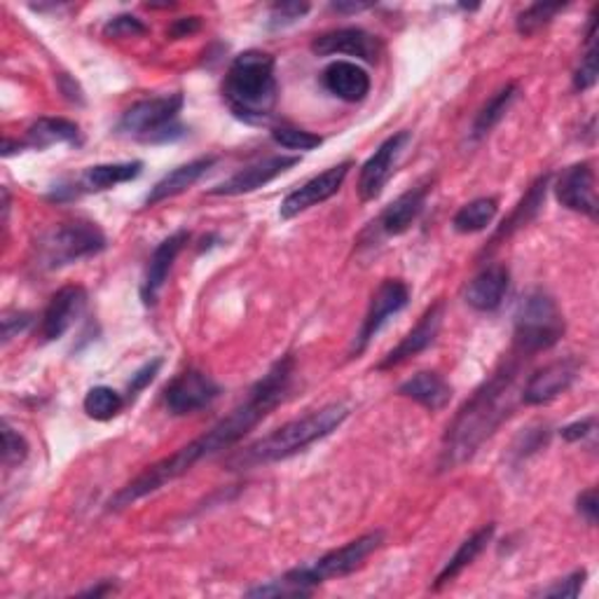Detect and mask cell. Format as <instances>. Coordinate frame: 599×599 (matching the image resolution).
Wrapping results in <instances>:
<instances>
[{
  "instance_id": "34",
  "label": "cell",
  "mask_w": 599,
  "mask_h": 599,
  "mask_svg": "<svg viewBox=\"0 0 599 599\" xmlns=\"http://www.w3.org/2000/svg\"><path fill=\"white\" fill-rule=\"evenodd\" d=\"M272 140L286 150H314L323 144V136L297 127H277L272 130Z\"/></svg>"
},
{
  "instance_id": "22",
  "label": "cell",
  "mask_w": 599,
  "mask_h": 599,
  "mask_svg": "<svg viewBox=\"0 0 599 599\" xmlns=\"http://www.w3.org/2000/svg\"><path fill=\"white\" fill-rule=\"evenodd\" d=\"M321 85L340 101L358 103L370 94V75L352 61H333L321 73Z\"/></svg>"
},
{
  "instance_id": "10",
  "label": "cell",
  "mask_w": 599,
  "mask_h": 599,
  "mask_svg": "<svg viewBox=\"0 0 599 599\" xmlns=\"http://www.w3.org/2000/svg\"><path fill=\"white\" fill-rule=\"evenodd\" d=\"M220 396V387L201 370H185L173 377L164 389V403L173 417L193 415L197 409L209 407Z\"/></svg>"
},
{
  "instance_id": "38",
  "label": "cell",
  "mask_w": 599,
  "mask_h": 599,
  "mask_svg": "<svg viewBox=\"0 0 599 599\" xmlns=\"http://www.w3.org/2000/svg\"><path fill=\"white\" fill-rule=\"evenodd\" d=\"M588 580V572L580 570V572H574L572 576H566L562 580H558L555 586H550L546 590H541V597H562V599H574L580 595L583 586H586Z\"/></svg>"
},
{
  "instance_id": "29",
  "label": "cell",
  "mask_w": 599,
  "mask_h": 599,
  "mask_svg": "<svg viewBox=\"0 0 599 599\" xmlns=\"http://www.w3.org/2000/svg\"><path fill=\"white\" fill-rule=\"evenodd\" d=\"M517 97H519L517 83H509V85H503L499 91H494L492 99L478 110L476 120H473L470 138L482 140L487 134H490L497 127V124L509 115V110H511V106L515 103Z\"/></svg>"
},
{
  "instance_id": "28",
  "label": "cell",
  "mask_w": 599,
  "mask_h": 599,
  "mask_svg": "<svg viewBox=\"0 0 599 599\" xmlns=\"http://www.w3.org/2000/svg\"><path fill=\"white\" fill-rule=\"evenodd\" d=\"M548 185H550V173H543V176L536 179L531 185L527 195L519 199V204L515 207V211L503 220L501 228L494 232L492 236V246L503 240V236H511L513 232H517L519 228H525L527 223H531V220L539 216L543 201H546V193H548Z\"/></svg>"
},
{
  "instance_id": "40",
  "label": "cell",
  "mask_w": 599,
  "mask_h": 599,
  "mask_svg": "<svg viewBox=\"0 0 599 599\" xmlns=\"http://www.w3.org/2000/svg\"><path fill=\"white\" fill-rule=\"evenodd\" d=\"M30 314L28 311H5L3 314V342L8 344L14 335L24 333V330L30 326Z\"/></svg>"
},
{
  "instance_id": "36",
  "label": "cell",
  "mask_w": 599,
  "mask_h": 599,
  "mask_svg": "<svg viewBox=\"0 0 599 599\" xmlns=\"http://www.w3.org/2000/svg\"><path fill=\"white\" fill-rule=\"evenodd\" d=\"M103 34L108 38H136L146 36L148 26L138 17H134V14H118V17H113L103 26Z\"/></svg>"
},
{
  "instance_id": "13",
  "label": "cell",
  "mask_w": 599,
  "mask_h": 599,
  "mask_svg": "<svg viewBox=\"0 0 599 599\" xmlns=\"http://www.w3.org/2000/svg\"><path fill=\"white\" fill-rule=\"evenodd\" d=\"M311 52L317 57H356L366 64H377L380 61L384 45L382 40L368 34L364 28H335L328 30V34H321L311 40Z\"/></svg>"
},
{
  "instance_id": "8",
  "label": "cell",
  "mask_w": 599,
  "mask_h": 599,
  "mask_svg": "<svg viewBox=\"0 0 599 599\" xmlns=\"http://www.w3.org/2000/svg\"><path fill=\"white\" fill-rule=\"evenodd\" d=\"M183 94H167L134 103L118 122V132L124 136H136L144 144H167L185 134L179 124V113L183 110Z\"/></svg>"
},
{
  "instance_id": "35",
  "label": "cell",
  "mask_w": 599,
  "mask_h": 599,
  "mask_svg": "<svg viewBox=\"0 0 599 599\" xmlns=\"http://www.w3.org/2000/svg\"><path fill=\"white\" fill-rule=\"evenodd\" d=\"M28 456V443L22 433L14 431L10 424H3V462L8 468L20 466Z\"/></svg>"
},
{
  "instance_id": "41",
  "label": "cell",
  "mask_w": 599,
  "mask_h": 599,
  "mask_svg": "<svg viewBox=\"0 0 599 599\" xmlns=\"http://www.w3.org/2000/svg\"><path fill=\"white\" fill-rule=\"evenodd\" d=\"M576 506H578V513H580L583 517H586V523H588V525H597L599 506H597V490H595V487H590V490H586V492H580V494H578Z\"/></svg>"
},
{
  "instance_id": "5",
  "label": "cell",
  "mask_w": 599,
  "mask_h": 599,
  "mask_svg": "<svg viewBox=\"0 0 599 599\" xmlns=\"http://www.w3.org/2000/svg\"><path fill=\"white\" fill-rule=\"evenodd\" d=\"M384 543L382 531H370L358 536V539L344 543L338 550H330L323 558H319L314 564L297 566L283 574L281 578H274L265 586L246 590V597H309L317 590L321 583L330 578H344L354 574L364 566V562L375 553L377 548Z\"/></svg>"
},
{
  "instance_id": "17",
  "label": "cell",
  "mask_w": 599,
  "mask_h": 599,
  "mask_svg": "<svg viewBox=\"0 0 599 599\" xmlns=\"http://www.w3.org/2000/svg\"><path fill=\"white\" fill-rule=\"evenodd\" d=\"M187 242H191V232L179 230L169 234L167 240L162 244H157V248L152 250L144 281H140V300H144L146 307L157 305V300H160V293L169 279L171 267L176 262L179 254L185 248Z\"/></svg>"
},
{
  "instance_id": "19",
  "label": "cell",
  "mask_w": 599,
  "mask_h": 599,
  "mask_svg": "<svg viewBox=\"0 0 599 599\" xmlns=\"http://www.w3.org/2000/svg\"><path fill=\"white\" fill-rule=\"evenodd\" d=\"M87 307V291L83 286H64L54 293V297L47 305L42 314L40 333L45 342H52L64 338L71 326L83 317Z\"/></svg>"
},
{
  "instance_id": "24",
  "label": "cell",
  "mask_w": 599,
  "mask_h": 599,
  "mask_svg": "<svg viewBox=\"0 0 599 599\" xmlns=\"http://www.w3.org/2000/svg\"><path fill=\"white\" fill-rule=\"evenodd\" d=\"M399 393L409 401L419 403L421 407L431 409V413L443 409L452 401V387L438 372H429V370L409 377L407 382L399 387Z\"/></svg>"
},
{
  "instance_id": "25",
  "label": "cell",
  "mask_w": 599,
  "mask_h": 599,
  "mask_svg": "<svg viewBox=\"0 0 599 599\" xmlns=\"http://www.w3.org/2000/svg\"><path fill=\"white\" fill-rule=\"evenodd\" d=\"M83 134L75 122L66 118H40L38 122L30 124L26 138L22 140V148L45 150L57 144H81Z\"/></svg>"
},
{
  "instance_id": "31",
  "label": "cell",
  "mask_w": 599,
  "mask_h": 599,
  "mask_svg": "<svg viewBox=\"0 0 599 599\" xmlns=\"http://www.w3.org/2000/svg\"><path fill=\"white\" fill-rule=\"evenodd\" d=\"M83 407H85L87 417L97 419V421H108V419H113L122 413L124 399L120 396L115 389H110V387H94V389L87 391Z\"/></svg>"
},
{
  "instance_id": "30",
  "label": "cell",
  "mask_w": 599,
  "mask_h": 599,
  "mask_svg": "<svg viewBox=\"0 0 599 599\" xmlns=\"http://www.w3.org/2000/svg\"><path fill=\"white\" fill-rule=\"evenodd\" d=\"M499 213V201L494 197H480L468 201L466 207L454 213L452 228L460 234H476L482 232L487 225H492V220Z\"/></svg>"
},
{
  "instance_id": "45",
  "label": "cell",
  "mask_w": 599,
  "mask_h": 599,
  "mask_svg": "<svg viewBox=\"0 0 599 599\" xmlns=\"http://www.w3.org/2000/svg\"><path fill=\"white\" fill-rule=\"evenodd\" d=\"M330 8H333V10L340 12V14H356V12L370 10L372 5H370V3H333Z\"/></svg>"
},
{
  "instance_id": "15",
  "label": "cell",
  "mask_w": 599,
  "mask_h": 599,
  "mask_svg": "<svg viewBox=\"0 0 599 599\" xmlns=\"http://www.w3.org/2000/svg\"><path fill=\"white\" fill-rule=\"evenodd\" d=\"M580 372V360L570 356V358H560L553 360V364L543 366L541 370H536L525 389H523V403L525 405H546L560 399L564 391H570V387L576 382V377Z\"/></svg>"
},
{
  "instance_id": "9",
  "label": "cell",
  "mask_w": 599,
  "mask_h": 599,
  "mask_svg": "<svg viewBox=\"0 0 599 599\" xmlns=\"http://www.w3.org/2000/svg\"><path fill=\"white\" fill-rule=\"evenodd\" d=\"M409 140H413V134L409 132H399L389 136L384 144L375 150L370 160L360 167L358 185H356L360 201H375L384 193V187L393 176V171H396V164L403 157L405 148L409 146Z\"/></svg>"
},
{
  "instance_id": "21",
  "label": "cell",
  "mask_w": 599,
  "mask_h": 599,
  "mask_svg": "<svg viewBox=\"0 0 599 599\" xmlns=\"http://www.w3.org/2000/svg\"><path fill=\"white\" fill-rule=\"evenodd\" d=\"M431 193V183H419L409 187L399 199H393L389 207L377 218V230L387 236H399L413 228L415 220L421 216L424 207H427V197Z\"/></svg>"
},
{
  "instance_id": "12",
  "label": "cell",
  "mask_w": 599,
  "mask_h": 599,
  "mask_svg": "<svg viewBox=\"0 0 599 599\" xmlns=\"http://www.w3.org/2000/svg\"><path fill=\"white\" fill-rule=\"evenodd\" d=\"M352 167H354L352 160L340 162L335 167L326 169L323 173H319V176H314L305 185H300L297 191H293L291 195H286V199L281 201L279 216L283 220H291V218H295L300 213L309 211L311 207H319V204L328 201L330 197H335L340 193L342 183L346 181V176H350Z\"/></svg>"
},
{
  "instance_id": "43",
  "label": "cell",
  "mask_w": 599,
  "mask_h": 599,
  "mask_svg": "<svg viewBox=\"0 0 599 599\" xmlns=\"http://www.w3.org/2000/svg\"><path fill=\"white\" fill-rule=\"evenodd\" d=\"M592 431H595V417H588V419L570 424V427H564L560 436L566 440V443H578V440L588 438Z\"/></svg>"
},
{
  "instance_id": "39",
  "label": "cell",
  "mask_w": 599,
  "mask_h": 599,
  "mask_svg": "<svg viewBox=\"0 0 599 599\" xmlns=\"http://www.w3.org/2000/svg\"><path fill=\"white\" fill-rule=\"evenodd\" d=\"M160 368H162V358H155V360H150V364H146L144 368H138L132 375V380H130V389H127L130 391V399H136L138 393L144 391L155 380L157 372H160Z\"/></svg>"
},
{
  "instance_id": "32",
  "label": "cell",
  "mask_w": 599,
  "mask_h": 599,
  "mask_svg": "<svg viewBox=\"0 0 599 599\" xmlns=\"http://www.w3.org/2000/svg\"><path fill=\"white\" fill-rule=\"evenodd\" d=\"M566 8V3H534L527 10L517 14L515 28L523 38H531L543 30L550 22H553L558 14Z\"/></svg>"
},
{
  "instance_id": "20",
  "label": "cell",
  "mask_w": 599,
  "mask_h": 599,
  "mask_svg": "<svg viewBox=\"0 0 599 599\" xmlns=\"http://www.w3.org/2000/svg\"><path fill=\"white\" fill-rule=\"evenodd\" d=\"M511 286V272L506 265H487L482 272H478L468 281L464 291L466 305L476 311H494L501 307L503 297H506Z\"/></svg>"
},
{
  "instance_id": "6",
  "label": "cell",
  "mask_w": 599,
  "mask_h": 599,
  "mask_svg": "<svg viewBox=\"0 0 599 599\" xmlns=\"http://www.w3.org/2000/svg\"><path fill=\"white\" fill-rule=\"evenodd\" d=\"M566 330L562 311L553 295L541 289H531L519 297L515 309L513 346L517 354L531 358L534 354L555 346Z\"/></svg>"
},
{
  "instance_id": "11",
  "label": "cell",
  "mask_w": 599,
  "mask_h": 599,
  "mask_svg": "<svg viewBox=\"0 0 599 599\" xmlns=\"http://www.w3.org/2000/svg\"><path fill=\"white\" fill-rule=\"evenodd\" d=\"M407 303H409L407 283H403L399 279L382 281L380 289H377L372 295L370 309L366 314L364 326H360V330H358L352 354L354 356L364 354L368 350V344L372 342V338L382 330V326L393 317V314L403 311L407 307Z\"/></svg>"
},
{
  "instance_id": "18",
  "label": "cell",
  "mask_w": 599,
  "mask_h": 599,
  "mask_svg": "<svg viewBox=\"0 0 599 599\" xmlns=\"http://www.w3.org/2000/svg\"><path fill=\"white\" fill-rule=\"evenodd\" d=\"M555 197L564 209L597 218V193H595V169L590 162H578L562 171L555 183Z\"/></svg>"
},
{
  "instance_id": "46",
  "label": "cell",
  "mask_w": 599,
  "mask_h": 599,
  "mask_svg": "<svg viewBox=\"0 0 599 599\" xmlns=\"http://www.w3.org/2000/svg\"><path fill=\"white\" fill-rule=\"evenodd\" d=\"M113 590H115L113 583H101V586L91 588V590H85L83 595H85V597H101V595H108V592H113Z\"/></svg>"
},
{
  "instance_id": "42",
  "label": "cell",
  "mask_w": 599,
  "mask_h": 599,
  "mask_svg": "<svg viewBox=\"0 0 599 599\" xmlns=\"http://www.w3.org/2000/svg\"><path fill=\"white\" fill-rule=\"evenodd\" d=\"M199 28H201V20L199 17H181V20H173V24L167 30V36L171 40H181V38H187V36L197 34Z\"/></svg>"
},
{
  "instance_id": "3",
  "label": "cell",
  "mask_w": 599,
  "mask_h": 599,
  "mask_svg": "<svg viewBox=\"0 0 599 599\" xmlns=\"http://www.w3.org/2000/svg\"><path fill=\"white\" fill-rule=\"evenodd\" d=\"M346 417H350V405H323L321 409H314V413L305 417L286 421L283 427L262 436L256 443H250L246 450L236 452L228 462V466L232 470H248L256 466H270L283 460H291L293 454L307 450L309 445L319 443V440L338 431Z\"/></svg>"
},
{
  "instance_id": "16",
  "label": "cell",
  "mask_w": 599,
  "mask_h": 599,
  "mask_svg": "<svg viewBox=\"0 0 599 599\" xmlns=\"http://www.w3.org/2000/svg\"><path fill=\"white\" fill-rule=\"evenodd\" d=\"M443 317H445V303L443 300H438V303H433L427 311L421 314L417 326L409 330V333L382 358V364L377 366V370H391V368L405 364V360L415 358L417 354L427 352L440 333Z\"/></svg>"
},
{
  "instance_id": "2",
  "label": "cell",
  "mask_w": 599,
  "mask_h": 599,
  "mask_svg": "<svg viewBox=\"0 0 599 599\" xmlns=\"http://www.w3.org/2000/svg\"><path fill=\"white\" fill-rule=\"evenodd\" d=\"M523 358L527 356L517 354V358L503 360V366L456 413L443 438L440 470H450L468 462L485 440L509 419L513 413V387L519 368H523Z\"/></svg>"
},
{
  "instance_id": "27",
  "label": "cell",
  "mask_w": 599,
  "mask_h": 599,
  "mask_svg": "<svg viewBox=\"0 0 599 599\" xmlns=\"http://www.w3.org/2000/svg\"><path fill=\"white\" fill-rule=\"evenodd\" d=\"M494 529H497L494 525H485L476 534H470L468 539L460 548H456V553L448 560V564L443 566V570H440V574L436 576L433 590L445 588L448 583H452L456 576H460L466 570V566H470L473 562H476L482 550L492 543Z\"/></svg>"
},
{
  "instance_id": "14",
  "label": "cell",
  "mask_w": 599,
  "mask_h": 599,
  "mask_svg": "<svg viewBox=\"0 0 599 599\" xmlns=\"http://www.w3.org/2000/svg\"><path fill=\"white\" fill-rule=\"evenodd\" d=\"M297 164H300V157H289V155L265 157V160H258L254 164L240 169L228 181L211 187L209 195L211 197H240V195L256 193L262 185L272 183L274 179L281 176V173H286L289 169H293Z\"/></svg>"
},
{
  "instance_id": "1",
  "label": "cell",
  "mask_w": 599,
  "mask_h": 599,
  "mask_svg": "<svg viewBox=\"0 0 599 599\" xmlns=\"http://www.w3.org/2000/svg\"><path fill=\"white\" fill-rule=\"evenodd\" d=\"M293 375H295V358L291 354L281 356L277 364L267 370L254 387H250L246 401L240 407H234L225 419H220L216 427H211L204 436L195 438L193 443H187L181 450L164 456L162 462L148 466L140 476H136L132 482L124 485L122 490L115 492V497L108 501V511L127 509L138 499L150 497L157 490H162L164 485L179 480L195 464L207 460V456L234 448L248 431H254L274 407H279L283 401H286L293 384Z\"/></svg>"
},
{
  "instance_id": "26",
  "label": "cell",
  "mask_w": 599,
  "mask_h": 599,
  "mask_svg": "<svg viewBox=\"0 0 599 599\" xmlns=\"http://www.w3.org/2000/svg\"><path fill=\"white\" fill-rule=\"evenodd\" d=\"M140 171H144V162H138V160L89 167V169H85L81 181H77L75 193H81V191L83 193H103L120 183H130V181L138 179Z\"/></svg>"
},
{
  "instance_id": "7",
  "label": "cell",
  "mask_w": 599,
  "mask_h": 599,
  "mask_svg": "<svg viewBox=\"0 0 599 599\" xmlns=\"http://www.w3.org/2000/svg\"><path fill=\"white\" fill-rule=\"evenodd\" d=\"M103 248L106 234L101 228L87 220H75V223H61L40 236L36 260L45 270H59V267L97 256Z\"/></svg>"
},
{
  "instance_id": "44",
  "label": "cell",
  "mask_w": 599,
  "mask_h": 599,
  "mask_svg": "<svg viewBox=\"0 0 599 599\" xmlns=\"http://www.w3.org/2000/svg\"><path fill=\"white\" fill-rule=\"evenodd\" d=\"M59 89H61V94H64V97H66L69 101H73V103H83V101H85V99H83V89L77 87V83L73 81V77H69L66 73H61V75H59Z\"/></svg>"
},
{
  "instance_id": "37",
  "label": "cell",
  "mask_w": 599,
  "mask_h": 599,
  "mask_svg": "<svg viewBox=\"0 0 599 599\" xmlns=\"http://www.w3.org/2000/svg\"><path fill=\"white\" fill-rule=\"evenodd\" d=\"M311 8L307 3H274L270 8V28H286L305 17Z\"/></svg>"
},
{
  "instance_id": "23",
  "label": "cell",
  "mask_w": 599,
  "mask_h": 599,
  "mask_svg": "<svg viewBox=\"0 0 599 599\" xmlns=\"http://www.w3.org/2000/svg\"><path fill=\"white\" fill-rule=\"evenodd\" d=\"M216 164V157H199V160H193V162H187V164H181L176 167L173 171H169L167 176H162L160 181H157L152 185V191L148 193L146 197V204L148 207H155V204H160V201H167L171 197H176L185 191H191V187L204 176V173H207L211 167Z\"/></svg>"
},
{
  "instance_id": "33",
  "label": "cell",
  "mask_w": 599,
  "mask_h": 599,
  "mask_svg": "<svg viewBox=\"0 0 599 599\" xmlns=\"http://www.w3.org/2000/svg\"><path fill=\"white\" fill-rule=\"evenodd\" d=\"M588 50L580 57V66L574 73V89L576 91H588L597 85V45H595V17H590L588 34H586Z\"/></svg>"
},
{
  "instance_id": "4",
  "label": "cell",
  "mask_w": 599,
  "mask_h": 599,
  "mask_svg": "<svg viewBox=\"0 0 599 599\" xmlns=\"http://www.w3.org/2000/svg\"><path fill=\"white\" fill-rule=\"evenodd\" d=\"M274 71L277 61L267 52L248 50L234 57L223 81V99L236 120L246 124H265L274 118L279 101Z\"/></svg>"
}]
</instances>
